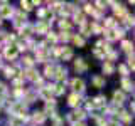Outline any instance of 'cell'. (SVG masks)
<instances>
[{
    "label": "cell",
    "instance_id": "8992f818",
    "mask_svg": "<svg viewBox=\"0 0 135 126\" xmlns=\"http://www.w3.org/2000/svg\"><path fill=\"white\" fill-rule=\"evenodd\" d=\"M62 77H66V71L59 67V69H57V79H62Z\"/></svg>",
    "mask_w": 135,
    "mask_h": 126
},
{
    "label": "cell",
    "instance_id": "ba28073f",
    "mask_svg": "<svg viewBox=\"0 0 135 126\" xmlns=\"http://www.w3.org/2000/svg\"><path fill=\"white\" fill-rule=\"evenodd\" d=\"M122 84L125 86V89H132V82H130L128 79H123V81H122Z\"/></svg>",
    "mask_w": 135,
    "mask_h": 126
},
{
    "label": "cell",
    "instance_id": "6da1fadb",
    "mask_svg": "<svg viewBox=\"0 0 135 126\" xmlns=\"http://www.w3.org/2000/svg\"><path fill=\"white\" fill-rule=\"evenodd\" d=\"M17 54H19V49H17L15 45H12V47H8V49L5 50V56H7L8 59H14Z\"/></svg>",
    "mask_w": 135,
    "mask_h": 126
},
{
    "label": "cell",
    "instance_id": "8fae6325",
    "mask_svg": "<svg viewBox=\"0 0 135 126\" xmlns=\"http://www.w3.org/2000/svg\"><path fill=\"white\" fill-rule=\"evenodd\" d=\"M74 42H76V44H79V45H83V44H84V40L81 39V37H74Z\"/></svg>",
    "mask_w": 135,
    "mask_h": 126
},
{
    "label": "cell",
    "instance_id": "277c9868",
    "mask_svg": "<svg viewBox=\"0 0 135 126\" xmlns=\"http://www.w3.org/2000/svg\"><path fill=\"white\" fill-rule=\"evenodd\" d=\"M2 15H3V17L12 15V8H10V7H2Z\"/></svg>",
    "mask_w": 135,
    "mask_h": 126
},
{
    "label": "cell",
    "instance_id": "7c38bea8",
    "mask_svg": "<svg viewBox=\"0 0 135 126\" xmlns=\"http://www.w3.org/2000/svg\"><path fill=\"white\" fill-rule=\"evenodd\" d=\"M3 92H5V86H3V84H0V94H3Z\"/></svg>",
    "mask_w": 135,
    "mask_h": 126
},
{
    "label": "cell",
    "instance_id": "4fadbf2b",
    "mask_svg": "<svg viewBox=\"0 0 135 126\" xmlns=\"http://www.w3.org/2000/svg\"><path fill=\"white\" fill-rule=\"evenodd\" d=\"M74 126H84V124H83V123H76Z\"/></svg>",
    "mask_w": 135,
    "mask_h": 126
},
{
    "label": "cell",
    "instance_id": "5b68a950",
    "mask_svg": "<svg viewBox=\"0 0 135 126\" xmlns=\"http://www.w3.org/2000/svg\"><path fill=\"white\" fill-rule=\"evenodd\" d=\"M113 99H115V103H122V101H123V94H122V92H115Z\"/></svg>",
    "mask_w": 135,
    "mask_h": 126
},
{
    "label": "cell",
    "instance_id": "30bf717a",
    "mask_svg": "<svg viewBox=\"0 0 135 126\" xmlns=\"http://www.w3.org/2000/svg\"><path fill=\"white\" fill-rule=\"evenodd\" d=\"M52 72H54V69H52V67H46V76H52Z\"/></svg>",
    "mask_w": 135,
    "mask_h": 126
},
{
    "label": "cell",
    "instance_id": "3957f363",
    "mask_svg": "<svg viewBox=\"0 0 135 126\" xmlns=\"http://www.w3.org/2000/svg\"><path fill=\"white\" fill-rule=\"evenodd\" d=\"M69 104H71V106H76V104H79V96L73 94V96L69 98Z\"/></svg>",
    "mask_w": 135,
    "mask_h": 126
},
{
    "label": "cell",
    "instance_id": "9c48e42d",
    "mask_svg": "<svg viewBox=\"0 0 135 126\" xmlns=\"http://www.w3.org/2000/svg\"><path fill=\"white\" fill-rule=\"evenodd\" d=\"M34 119H36V121H39V123H41V121L44 119V116H42V113H36V116H34Z\"/></svg>",
    "mask_w": 135,
    "mask_h": 126
},
{
    "label": "cell",
    "instance_id": "52a82bcc",
    "mask_svg": "<svg viewBox=\"0 0 135 126\" xmlns=\"http://www.w3.org/2000/svg\"><path fill=\"white\" fill-rule=\"evenodd\" d=\"M103 81H105V79H103V77H95V79H93V82H95V84H96V87H100V86H101V84H103Z\"/></svg>",
    "mask_w": 135,
    "mask_h": 126
},
{
    "label": "cell",
    "instance_id": "7a4b0ae2",
    "mask_svg": "<svg viewBox=\"0 0 135 126\" xmlns=\"http://www.w3.org/2000/svg\"><path fill=\"white\" fill-rule=\"evenodd\" d=\"M73 87L76 91H83L84 89V82L81 81V79H74V81H73Z\"/></svg>",
    "mask_w": 135,
    "mask_h": 126
}]
</instances>
